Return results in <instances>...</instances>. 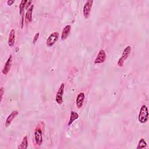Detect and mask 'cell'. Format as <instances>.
<instances>
[{"mask_svg":"<svg viewBox=\"0 0 149 149\" xmlns=\"http://www.w3.org/2000/svg\"><path fill=\"white\" fill-rule=\"evenodd\" d=\"M138 120L141 123H146L148 120V111L146 105H143L140 109Z\"/></svg>","mask_w":149,"mask_h":149,"instance_id":"obj_1","label":"cell"},{"mask_svg":"<svg viewBox=\"0 0 149 149\" xmlns=\"http://www.w3.org/2000/svg\"><path fill=\"white\" fill-rule=\"evenodd\" d=\"M132 51V48L130 45H127L124 49L122 52L121 57L119 59L118 62V65L120 67L123 66L124 62L127 59L129 56L130 54Z\"/></svg>","mask_w":149,"mask_h":149,"instance_id":"obj_2","label":"cell"},{"mask_svg":"<svg viewBox=\"0 0 149 149\" xmlns=\"http://www.w3.org/2000/svg\"><path fill=\"white\" fill-rule=\"evenodd\" d=\"M34 139L36 144L38 146H41L42 143V135L41 127L38 125L34 129Z\"/></svg>","mask_w":149,"mask_h":149,"instance_id":"obj_3","label":"cell"},{"mask_svg":"<svg viewBox=\"0 0 149 149\" xmlns=\"http://www.w3.org/2000/svg\"><path fill=\"white\" fill-rule=\"evenodd\" d=\"M59 33L57 31H55L53 32L52 33H51L49 37H48L47 41H46V44L48 47H51L52 46H53L55 43L57 41V40H58L59 38Z\"/></svg>","mask_w":149,"mask_h":149,"instance_id":"obj_4","label":"cell"},{"mask_svg":"<svg viewBox=\"0 0 149 149\" xmlns=\"http://www.w3.org/2000/svg\"><path fill=\"white\" fill-rule=\"evenodd\" d=\"M93 3V1L90 0V1H87L86 2L84 5L83 9V13L84 17L86 19L88 18V17L90 16Z\"/></svg>","mask_w":149,"mask_h":149,"instance_id":"obj_5","label":"cell"},{"mask_svg":"<svg viewBox=\"0 0 149 149\" xmlns=\"http://www.w3.org/2000/svg\"><path fill=\"white\" fill-rule=\"evenodd\" d=\"M64 88H65V84L62 83L60 87L59 88L56 96H55V100L57 104L59 105L62 104L63 102V93H64Z\"/></svg>","mask_w":149,"mask_h":149,"instance_id":"obj_6","label":"cell"},{"mask_svg":"<svg viewBox=\"0 0 149 149\" xmlns=\"http://www.w3.org/2000/svg\"><path fill=\"white\" fill-rule=\"evenodd\" d=\"M106 53L105 51L101 49L100 50V51L98 52L95 59H94V63L95 64H99V63H103L105 59H106Z\"/></svg>","mask_w":149,"mask_h":149,"instance_id":"obj_7","label":"cell"},{"mask_svg":"<svg viewBox=\"0 0 149 149\" xmlns=\"http://www.w3.org/2000/svg\"><path fill=\"white\" fill-rule=\"evenodd\" d=\"M12 61H13L12 55H10V56L8 58V59H7L6 62H5L4 66L2 70V72L3 74H7L9 73V72L10 71L12 65Z\"/></svg>","mask_w":149,"mask_h":149,"instance_id":"obj_8","label":"cell"},{"mask_svg":"<svg viewBox=\"0 0 149 149\" xmlns=\"http://www.w3.org/2000/svg\"><path fill=\"white\" fill-rule=\"evenodd\" d=\"M18 113H19V112L17 110H15V111H13L9 115V116L7 117L5 123V125L6 127H8L9 126H10L12 122L15 118V117L18 115Z\"/></svg>","mask_w":149,"mask_h":149,"instance_id":"obj_9","label":"cell"},{"mask_svg":"<svg viewBox=\"0 0 149 149\" xmlns=\"http://www.w3.org/2000/svg\"><path fill=\"white\" fill-rule=\"evenodd\" d=\"M84 98H85V94L84 93L81 92L77 95V96L76 97V106L78 108H80L83 106V102L84 101Z\"/></svg>","mask_w":149,"mask_h":149,"instance_id":"obj_10","label":"cell"},{"mask_svg":"<svg viewBox=\"0 0 149 149\" xmlns=\"http://www.w3.org/2000/svg\"><path fill=\"white\" fill-rule=\"evenodd\" d=\"M34 8V5L31 4L30 6L28 8L26 15H25V20L26 23H30L32 20V13Z\"/></svg>","mask_w":149,"mask_h":149,"instance_id":"obj_11","label":"cell"},{"mask_svg":"<svg viewBox=\"0 0 149 149\" xmlns=\"http://www.w3.org/2000/svg\"><path fill=\"white\" fill-rule=\"evenodd\" d=\"M71 31V26L70 25H66L63 29L62 30V34H61V39L62 40H65L67 38L70 32Z\"/></svg>","mask_w":149,"mask_h":149,"instance_id":"obj_12","label":"cell"},{"mask_svg":"<svg viewBox=\"0 0 149 149\" xmlns=\"http://www.w3.org/2000/svg\"><path fill=\"white\" fill-rule=\"evenodd\" d=\"M15 30L12 29L9 33L8 38V45L9 47H13L15 44Z\"/></svg>","mask_w":149,"mask_h":149,"instance_id":"obj_13","label":"cell"},{"mask_svg":"<svg viewBox=\"0 0 149 149\" xmlns=\"http://www.w3.org/2000/svg\"><path fill=\"white\" fill-rule=\"evenodd\" d=\"M79 116V114L76 112L72 111L71 112H70V119H69V122L68 123V126H70L74 120H76L77 119H78Z\"/></svg>","mask_w":149,"mask_h":149,"instance_id":"obj_14","label":"cell"},{"mask_svg":"<svg viewBox=\"0 0 149 149\" xmlns=\"http://www.w3.org/2000/svg\"><path fill=\"white\" fill-rule=\"evenodd\" d=\"M27 147H28V138L27 136H25L23 137L21 143L17 147V148L19 149H23V148L26 149L27 148Z\"/></svg>","mask_w":149,"mask_h":149,"instance_id":"obj_15","label":"cell"},{"mask_svg":"<svg viewBox=\"0 0 149 149\" xmlns=\"http://www.w3.org/2000/svg\"><path fill=\"white\" fill-rule=\"evenodd\" d=\"M28 2V1H24V0H22L20 3L19 5V13L20 14V15H22L23 12H24V9L25 8L27 7V3Z\"/></svg>","mask_w":149,"mask_h":149,"instance_id":"obj_16","label":"cell"},{"mask_svg":"<svg viewBox=\"0 0 149 149\" xmlns=\"http://www.w3.org/2000/svg\"><path fill=\"white\" fill-rule=\"evenodd\" d=\"M147 147V144L146 141H145V140L143 138H141L139 141V143L137 144V146L136 147L137 149H141V148H146Z\"/></svg>","mask_w":149,"mask_h":149,"instance_id":"obj_17","label":"cell"},{"mask_svg":"<svg viewBox=\"0 0 149 149\" xmlns=\"http://www.w3.org/2000/svg\"><path fill=\"white\" fill-rule=\"evenodd\" d=\"M39 35H40V33H39V32L35 34L34 38H33V44H34L37 42V40H38V37H39Z\"/></svg>","mask_w":149,"mask_h":149,"instance_id":"obj_18","label":"cell"},{"mask_svg":"<svg viewBox=\"0 0 149 149\" xmlns=\"http://www.w3.org/2000/svg\"><path fill=\"white\" fill-rule=\"evenodd\" d=\"M3 93H4V88H3L2 87H1V90H0V94H1V100H0V101H1V102L2 100V97H3Z\"/></svg>","mask_w":149,"mask_h":149,"instance_id":"obj_19","label":"cell"},{"mask_svg":"<svg viewBox=\"0 0 149 149\" xmlns=\"http://www.w3.org/2000/svg\"><path fill=\"white\" fill-rule=\"evenodd\" d=\"M15 2V1H11V0H9L7 1V4L9 6H11L13 3Z\"/></svg>","mask_w":149,"mask_h":149,"instance_id":"obj_20","label":"cell"}]
</instances>
